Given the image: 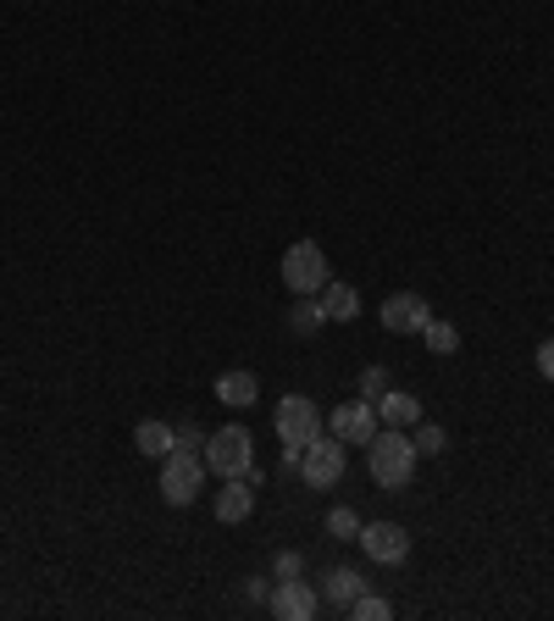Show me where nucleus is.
I'll use <instances>...</instances> for the list:
<instances>
[{"label":"nucleus","mask_w":554,"mask_h":621,"mask_svg":"<svg viewBox=\"0 0 554 621\" xmlns=\"http://www.w3.org/2000/svg\"><path fill=\"white\" fill-rule=\"evenodd\" d=\"M416 444H411V427H378V438L366 444V467H372V483L378 488H405L416 478Z\"/></svg>","instance_id":"1"},{"label":"nucleus","mask_w":554,"mask_h":621,"mask_svg":"<svg viewBox=\"0 0 554 621\" xmlns=\"http://www.w3.org/2000/svg\"><path fill=\"white\" fill-rule=\"evenodd\" d=\"M206 456L200 450H189V444H177V450L161 461V499L166 505H195V494H200V483H206Z\"/></svg>","instance_id":"2"},{"label":"nucleus","mask_w":554,"mask_h":621,"mask_svg":"<svg viewBox=\"0 0 554 621\" xmlns=\"http://www.w3.org/2000/svg\"><path fill=\"white\" fill-rule=\"evenodd\" d=\"M327 250L316 244V239H300V244H289L284 250V284L295 289V295H322L327 289Z\"/></svg>","instance_id":"3"},{"label":"nucleus","mask_w":554,"mask_h":621,"mask_svg":"<svg viewBox=\"0 0 554 621\" xmlns=\"http://www.w3.org/2000/svg\"><path fill=\"white\" fill-rule=\"evenodd\" d=\"M206 467H211L217 478H244V472L255 467V438H250L244 427L211 433V438H206Z\"/></svg>","instance_id":"4"},{"label":"nucleus","mask_w":554,"mask_h":621,"mask_svg":"<svg viewBox=\"0 0 554 621\" xmlns=\"http://www.w3.org/2000/svg\"><path fill=\"white\" fill-rule=\"evenodd\" d=\"M277 438H284V450H305V444L322 433V416H316V405L305 400V394H284L277 400Z\"/></svg>","instance_id":"5"},{"label":"nucleus","mask_w":554,"mask_h":621,"mask_svg":"<svg viewBox=\"0 0 554 621\" xmlns=\"http://www.w3.org/2000/svg\"><path fill=\"white\" fill-rule=\"evenodd\" d=\"M300 478H305L311 488H333V483L344 478V438H333V433L322 438V433H316V438L305 444V456H300Z\"/></svg>","instance_id":"6"},{"label":"nucleus","mask_w":554,"mask_h":621,"mask_svg":"<svg viewBox=\"0 0 554 621\" xmlns=\"http://www.w3.org/2000/svg\"><path fill=\"white\" fill-rule=\"evenodd\" d=\"M360 544L378 566H405L411 561V532L400 521H360Z\"/></svg>","instance_id":"7"},{"label":"nucleus","mask_w":554,"mask_h":621,"mask_svg":"<svg viewBox=\"0 0 554 621\" xmlns=\"http://www.w3.org/2000/svg\"><path fill=\"white\" fill-rule=\"evenodd\" d=\"M378 427H383V416H378L372 400H349V405H338V411L327 416V433L344 438V444H372Z\"/></svg>","instance_id":"8"},{"label":"nucleus","mask_w":554,"mask_h":621,"mask_svg":"<svg viewBox=\"0 0 554 621\" xmlns=\"http://www.w3.org/2000/svg\"><path fill=\"white\" fill-rule=\"evenodd\" d=\"M266 605H272V616L277 621H311L316 616V605H322V594L305 583V577H284L272 594H266Z\"/></svg>","instance_id":"9"},{"label":"nucleus","mask_w":554,"mask_h":621,"mask_svg":"<svg viewBox=\"0 0 554 621\" xmlns=\"http://www.w3.org/2000/svg\"><path fill=\"white\" fill-rule=\"evenodd\" d=\"M427 317H432V306H427L422 295H389V300H383V327H389V333H422Z\"/></svg>","instance_id":"10"},{"label":"nucleus","mask_w":554,"mask_h":621,"mask_svg":"<svg viewBox=\"0 0 554 621\" xmlns=\"http://www.w3.org/2000/svg\"><path fill=\"white\" fill-rule=\"evenodd\" d=\"M134 450H139L145 461H166V456L177 450V427H166V422H155V416L139 422V427H134Z\"/></svg>","instance_id":"11"},{"label":"nucleus","mask_w":554,"mask_h":621,"mask_svg":"<svg viewBox=\"0 0 554 621\" xmlns=\"http://www.w3.org/2000/svg\"><path fill=\"white\" fill-rule=\"evenodd\" d=\"M217 400H222L228 411H250V405L261 400V383H255V372H244V367L222 372V378H217Z\"/></svg>","instance_id":"12"},{"label":"nucleus","mask_w":554,"mask_h":621,"mask_svg":"<svg viewBox=\"0 0 554 621\" xmlns=\"http://www.w3.org/2000/svg\"><path fill=\"white\" fill-rule=\"evenodd\" d=\"M378 416H383V427H411V422H422V400L405 389H389L378 400Z\"/></svg>","instance_id":"13"},{"label":"nucleus","mask_w":554,"mask_h":621,"mask_svg":"<svg viewBox=\"0 0 554 621\" xmlns=\"http://www.w3.org/2000/svg\"><path fill=\"white\" fill-rule=\"evenodd\" d=\"M255 510V488L244 478H228V488L217 494V521H244Z\"/></svg>","instance_id":"14"},{"label":"nucleus","mask_w":554,"mask_h":621,"mask_svg":"<svg viewBox=\"0 0 554 621\" xmlns=\"http://www.w3.org/2000/svg\"><path fill=\"white\" fill-rule=\"evenodd\" d=\"M322 311H327V322H355L360 317V295L349 284H327L322 289Z\"/></svg>","instance_id":"15"},{"label":"nucleus","mask_w":554,"mask_h":621,"mask_svg":"<svg viewBox=\"0 0 554 621\" xmlns=\"http://www.w3.org/2000/svg\"><path fill=\"white\" fill-rule=\"evenodd\" d=\"M360 588H366V577H360L355 566H333V572L322 577V599H333V605H349Z\"/></svg>","instance_id":"16"},{"label":"nucleus","mask_w":554,"mask_h":621,"mask_svg":"<svg viewBox=\"0 0 554 621\" xmlns=\"http://www.w3.org/2000/svg\"><path fill=\"white\" fill-rule=\"evenodd\" d=\"M422 338H427L432 355H454V349H460V327H454V322H438V317H427Z\"/></svg>","instance_id":"17"},{"label":"nucleus","mask_w":554,"mask_h":621,"mask_svg":"<svg viewBox=\"0 0 554 621\" xmlns=\"http://www.w3.org/2000/svg\"><path fill=\"white\" fill-rule=\"evenodd\" d=\"M349 616H355V621H389V616H394V605H389V599H378V594H366V588H360V594L349 599Z\"/></svg>","instance_id":"18"},{"label":"nucleus","mask_w":554,"mask_h":621,"mask_svg":"<svg viewBox=\"0 0 554 621\" xmlns=\"http://www.w3.org/2000/svg\"><path fill=\"white\" fill-rule=\"evenodd\" d=\"M327 532H333V539H360V516L349 505H333L327 510Z\"/></svg>","instance_id":"19"},{"label":"nucleus","mask_w":554,"mask_h":621,"mask_svg":"<svg viewBox=\"0 0 554 621\" xmlns=\"http://www.w3.org/2000/svg\"><path fill=\"white\" fill-rule=\"evenodd\" d=\"M322 322H327V311H322L316 300H300V306L289 311V327H295V333H316Z\"/></svg>","instance_id":"20"},{"label":"nucleus","mask_w":554,"mask_h":621,"mask_svg":"<svg viewBox=\"0 0 554 621\" xmlns=\"http://www.w3.org/2000/svg\"><path fill=\"white\" fill-rule=\"evenodd\" d=\"M411 444H416V456H443V450H449V438H443V427H432V422H422Z\"/></svg>","instance_id":"21"},{"label":"nucleus","mask_w":554,"mask_h":621,"mask_svg":"<svg viewBox=\"0 0 554 621\" xmlns=\"http://www.w3.org/2000/svg\"><path fill=\"white\" fill-rule=\"evenodd\" d=\"M389 394V372L383 367H366L360 372V400H383Z\"/></svg>","instance_id":"22"},{"label":"nucleus","mask_w":554,"mask_h":621,"mask_svg":"<svg viewBox=\"0 0 554 621\" xmlns=\"http://www.w3.org/2000/svg\"><path fill=\"white\" fill-rule=\"evenodd\" d=\"M538 372L554 383V338H543V344H538Z\"/></svg>","instance_id":"23"},{"label":"nucleus","mask_w":554,"mask_h":621,"mask_svg":"<svg viewBox=\"0 0 554 621\" xmlns=\"http://www.w3.org/2000/svg\"><path fill=\"white\" fill-rule=\"evenodd\" d=\"M177 444H189V450H206V433L189 422V427H177Z\"/></svg>","instance_id":"24"},{"label":"nucleus","mask_w":554,"mask_h":621,"mask_svg":"<svg viewBox=\"0 0 554 621\" xmlns=\"http://www.w3.org/2000/svg\"><path fill=\"white\" fill-rule=\"evenodd\" d=\"M277 577H300V555H295V550L277 555Z\"/></svg>","instance_id":"25"}]
</instances>
